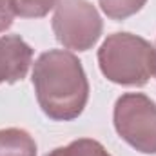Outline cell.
<instances>
[{
  "mask_svg": "<svg viewBox=\"0 0 156 156\" xmlns=\"http://www.w3.org/2000/svg\"><path fill=\"white\" fill-rule=\"evenodd\" d=\"M147 0H100L102 11L113 20H125L138 13Z\"/></svg>",
  "mask_w": 156,
  "mask_h": 156,
  "instance_id": "ba28073f",
  "label": "cell"
},
{
  "mask_svg": "<svg viewBox=\"0 0 156 156\" xmlns=\"http://www.w3.org/2000/svg\"><path fill=\"white\" fill-rule=\"evenodd\" d=\"M33 87L42 111L56 122H69L82 115L89 83L82 62L66 49H49L35 62Z\"/></svg>",
  "mask_w": 156,
  "mask_h": 156,
  "instance_id": "6da1fadb",
  "label": "cell"
},
{
  "mask_svg": "<svg viewBox=\"0 0 156 156\" xmlns=\"http://www.w3.org/2000/svg\"><path fill=\"white\" fill-rule=\"evenodd\" d=\"M45 156H111L102 144H98L96 140H89V138H82L75 140L66 147H58L55 151H51Z\"/></svg>",
  "mask_w": 156,
  "mask_h": 156,
  "instance_id": "52a82bcc",
  "label": "cell"
},
{
  "mask_svg": "<svg viewBox=\"0 0 156 156\" xmlns=\"http://www.w3.org/2000/svg\"><path fill=\"white\" fill-rule=\"evenodd\" d=\"M0 156H37V144L24 129H2Z\"/></svg>",
  "mask_w": 156,
  "mask_h": 156,
  "instance_id": "8992f818",
  "label": "cell"
},
{
  "mask_svg": "<svg viewBox=\"0 0 156 156\" xmlns=\"http://www.w3.org/2000/svg\"><path fill=\"white\" fill-rule=\"evenodd\" d=\"M33 49L18 35L0 37V83H13L27 75Z\"/></svg>",
  "mask_w": 156,
  "mask_h": 156,
  "instance_id": "5b68a950",
  "label": "cell"
},
{
  "mask_svg": "<svg viewBox=\"0 0 156 156\" xmlns=\"http://www.w3.org/2000/svg\"><path fill=\"white\" fill-rule=\"evenodd\" d=\"M53 31L66 49L87 51L102 35V18L87 0H56Z\"/></svg>",
  "mask_w": 156,
  "mask_h": 156,
  "instance_id": "277c9868",
  "label": "cell"
},
{
  "mask_svg": "<svg viewBox=\"0 0 156 156\" xmlns=\"http://www.w3.org/2000/svg\"><path fill=\"white\" fill-rule=\"evenodd\" d=\"M98 64L104 76L122 85H144L156 76V47L133 33H115L102 44Z\"/></svg>",
  "mask_w": 156,
  "mask_h": 156,
  "instance_id": "7a4b0ae2",
  "label": "cell"
},
{
  "mask_svg": "<svg viewBox=\"0 0 156 156\" xmlns=\"http://www.w3.org/2000/svg\"><path fill=\"white\" fill-rule=\"evenodd\" d=\"M120 138L144 154H156V104L142 93L122 94L115 105Z\"/></svg>",
  "mask_w": 156,
  "mask_h": 156,
  "instance_id": "3957f363",
  "label": "cell"
},
{
  "mask_svg": "<svg viewBox=\"0 0 156 156\" xmlns=\"http://www.w3.org/2000/svg\"><path fill=\"white\" fill-rule=\"evenodd\" d=\"M15 16H16L15 0H0V33L11 27Z\"/></svg>",
  "mask_w": 156,
  "mask_h": 156,
  "instance_id": "30bf717a",
  "label": "cell"
},
{
  "mask_svg": "<svg viewBox=\"0 0 156 156\" xmlns=\"http://www.w3.org/2000/svg\"><path fill=\"white\" fill-rule=\"evenodd\" d=\"M55 5L56 0H15L16 16H24V18L45 16Z\"/></svg>",
  "mask_w": 156,
  "mask_h": 156,
  "instance_id": "9c48e42d",
  "label": "cell"
}]
</instances>
